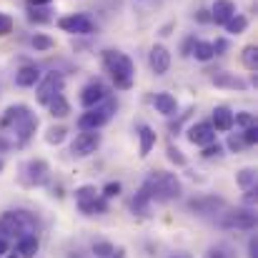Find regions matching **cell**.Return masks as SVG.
Wrapping results in <instances>:
<instances>
[{
  "mask_svg": "<svg viewBox=\"0 0 258 258\" xmlns=\"http://www.w3.org/2000/svg\"><path fill=\"white\" fill-rule=\"evenodd\" d=\"M0 128L3 131H13L15 133V141L23 146L33 138L35 128H38V118L30 113L28 105H10L5 110V115L0 118Z\"/></svg>",
  "mask_w": 258,
  "mask_h": 258,
  "instance_id": "1",
  "label": "cell"
},
{
  "mask_svg": "<svg viewBox=\"0 0 258 258\" xmlns=\"http://www.w3.org/2000/svg\"><path fill=\"white\" fill-rule=\"evenodd\" d=\"M103 66H105L113 86L118 88V90H131L133 88V83H136V66H133V60L125 53H120V50H105L103 53Z\"/></svg>",
  "mask_w": 258,
  "mask_h": 258,
  "instance_id": "2",
  "label": "cell"
},
{
  "mask_svg": "<svg viewBox=\"0 0 258 258\" xmlns=\"http://www.w3.org/2000/svg\"><path fill=\"white\" fill-rule=\"evenodd\" d=\"M146 185L151 190V198L156 203H171L180 196V180L175 173H168V171H153L148 178H146Z\"/></svg>",
  "mask_w": 258,
  "mask_h": 258,
  "instance_id": "3",
  "label": "cell"
},
{
  "mask_svg": "<svg viewBox=\"0 0 258 258\" xmlns=\"http://www.w3.org/2000/svg\"><path fill=\"white\" fill-rule=\"evenodd\" d=\"M38 218L28 211H5L0 216V236L3 238H20L23 233H35Z\"/></svg>",
  "mask_w": 258,
  "mask_h": 258,
  "instance_id": "4",
  "label": "cell"
},
{
  "mask_svg": "<svg viewBox=\"0 0 258 258\" xmlns=\"http://www.w3.org/2000/svg\"><path fill=\"white\" fill-rule=\"evenodd\" d=\"M113 113H115V103L100 100L98 105L86 108V113L78 118V128H81V131H98V128H103V125L113 118Z\"/></svg>",
  "mask_w": 258,
  "mask_h": 258,
  "instance_id": "5",
  "label": "cell"
},
{
  "mask_svg": "<svg viewBox=\"0 0 258 258\" xmlns=\"http://www.w3.org/2000/svg\"><path fill=\"white\" fill-rule=\"evenodd\" d=\"M218 223L223 228H231V231H253L256 228V211L251 206L246 208H236V211H223L218 216Z\"/></svg>",
  "mask_w": 258,
  "mask_h": 258,
  "instance_id": "6",
  "label": "cell"
},
{
  "mask_svg": "<svg viewBox=\"0 0 258 258\" xmlns=\"http://www.w3.org/2000/svg\"><path fill=\"white\" fill-rule=\"evenodd\" d=\"M226 208H228V203L218 196H198V198L188 201V211L196 213V216H203V218H216Z\"/></svg>",
  "mask_w": 258,
  "mask_h": 258,
  "instance_id": "7",
  "label": "cell"
},
{
  "mask_svg": "<svg viewBox=\"0 0 258 258\" xmlns=\"http://www.w3.org/2000/svg\"><path fill=\"white\" fill-rule=\"evenodd\" d=\"M50 178V166L43 158H30L23 168H20V180L23 185H43Z\"/></svg>",
  "mask_w": 258,
  "mask_h": 258,
  "instance_id": "8",
  "label": "cell"
},
{
  "mask_svg": "<svg viewBox=\"0 0 258 258\" xmlns=\"http://www.w3.org/2000/svg\"><path fill=\"white\" fill-rule=\"evenodd\" d=\"M100 148V133L98 131H81L76 136V141L71 143V153L78 158H88Z\"/></svg>",
  "mask_w": 258,
  "mask_h": 258,
  "instance_id": "9",
  "label": "cell"
},
{
  "mask_svg": "<svg viewBox=\"0 0 258 258\" xmlns=\"http://www.w3.org/2000/svg\"><path fill=\"white\" fill-rule=\"evenodd\" d=\"M58 28L66 30V33H73V35H90L93 33V20L83 15V13H73V15H66L58 20Z\"/></svg>",
  "mask_w": 258,
  "mask_h": 258,
  "instance_id": "10",
  "label": "cell"
},
{
  "mask_svg": "<svg viewBox=\"0 0 258 258\" xmlns=\"http://www.w3.org/2000/svg\"><path fill=\"white\" fill-rule=\"evenodd\" d=\"M63 86H66V81H63V76L60 73H48L45 78H40L38 81V103H48L53 95H58V93H63Z\"/></svg>",
  "mask_w": 258,
  "mask_h": 258,
  "instance_id": "11",
  "label": "cell"
},
{
  "mask_svg": "<svg viewBox=\"0 0 258 258\" xmlns=\"http://www.w3.org/2000/svg\"><path fill=\"white\" fill-rule=\"evenodd\" d=\"M148 66L156 76H166L171 71V50L166 45H153L148 53Z\"/></svg>",
  "mask_w": 258,
  "mask_h": 258,
  "instance_id": "12",
  "label": "cell"
},
{
  "mask_svg": "<svg viewBox=\"0 0 258 258\" xmlns=\"http://www.w3.org/2000/svg\"><path fill=\"white\" fill-rule=\"evenodd\" d=\"M188 141L193 146H201L203 148V146H208V143L216 141V131H213V125L208 120H201V123H196V125L188 128Z\"/></svg>",
  "mask_w": 258,
  "mask_h": 258,
  "instance_id": "13",
  "label": "cell"
},
{
  "mask_svg": "<svg viewBox=\"0 0 258 258\" xmlns=\"http://www.w3.org/2000/svg\"><path fill=\"white\" fill-rule=\"evenodd\" d=\"M105 95H108V90H105V86H103L100 81H90V83L81 90V105H83V108H93V105H98L100 100H105Z\"/></svg>",
  "mask_w": 258,
  "mask_h": 258,
  "instance_id": "14",
  "label": "cell"
},
{
  "mask_svg": "<svg viewBox=\"0 0 258 258\" xmlns=\"http://www.w3.org/2000/svg\"><path fill=\"white\" fill-rule=\"evenodd\" d=\"M211 83L216 88H226V90H246L248 83L241 78V76H236V73H226V71H218V73H213L211 76Z\"/></svg>",
  "mask_w": 258,
  "mask_h": 258,
  "instance_id": "15",
  "label": "cell"
},
{
  "mask_svg": "<svg viewBox=\"0 0 258 258\" xmlns=\"http://www.w3.org/2000/svg\"><path fill=\"white\" fill-rule=\"evenodd\" d=\"M211 125H213V131H218V133H226V131H231V128H233V110H231V108H226V105H218V108H213Z\"/></svg>",
  "mask_w": 258,
  "mask_h": 258,
  "instance_id": "16",
  "label": "cell"
},
{
  "mask_svg": "<svg viewBox=\"0 0 258 258\" xmlns=\"http://www.w3.org/2000/svg\"><path fill=\"white\" fill-rule=\"evenodd\" d=\"M236 13V3L233 0H216L211 8V20L216 25H226V20Z\"/></svg>",
  "mask_w": 258,
  "mask_h": 258,
  "instance_id": "17",
  "label": "cell"
},
{
  "mask_svg": "<svg viewBox=\"0 0 258 258\" xmlns=\"http://www.w3.org/2000/svg\"><path fill=\"white\" fill-rule=\"evenodd\" d=\"M38 81H40V68L38 66H23L15 73V86L18 88H33L38 86Z\"/></svg>",
  "mask_w": 258,
  "mask_h": 258,
  "instance_id": "18",
  "label": "cell"
},
{
  "mask_svg": "<svg viewBox=\"0 0 258 258\" xmlns=\"http://www.w3.org/2000/svg\"><path fill=\"white\" fill-rule=\"evenodd\" d=\"M40 248V241H38V233H23L18 238V256L20 258H35Z\"/></svg>",
  "mask_w": 258,
  "mask_h": 258,
  "instance_id": "19",
  "label": "cell"
},
{
  "mask_svg": "<svg viewBox=\"0 0 258 258\" xmlns=\"http://www.w3.org/2000/svg\"><path fill=\"white\" fill-rule=\"evenodd\" d=\"M153 108L161 113V115H175L178 113V100L173 98L171 93H156V98H153Z\"/></svg>",
  "mask_w": 258,
  "mask_h": 258,
  "instance_id": "20",
  "label": "cell"
},
{
  "mask_svg": "<svg viewBox=\"0 0 258 258\" xmlns=\"http://www.w3.org/2000/svg\"><path fill=\"white\" fill-rule=\"evenodd\" d=\"M151 203H153V198H151V190H148V185L143 183V185H141V190L133 196V201H131V208H133V213H138V216H146V213H148V208H151Z\"/></svg>",
  "mask_w": 258,
  "mask_h": 258,
  "instance_id": "21",
  "label": "cell"
},
{
  "mask_svg": "<svg viewBox=\"0 0 258 258\" xmlns=\"http://www.w3.org/2000/svg\"><path fill=\"white\" fill-rule=\"evenodd\" d=\"M45 105H48V110H50V115H53V118H66V115L71 113V103L66 100V95H63V93L53 95Z\"/></svg>",
  "mask_w": 258,
  "mask_h": 258,
  "instance_id": "22",
  "label": "cell"
},
{
  "mask_svg": "<svg viewBox=\"0 0 258 258\" xmlns=\"http://www.w3.org/2000/svg\"><path fill=\"white\" fill-rule=\"evenodd\" d=\"M138 138H141V158H146V156H151V151L156 148V131L153 128H148V125H141V131H138Z\"/></svg>",
  "mask_w": 258,
  "mask_h": 258,
  "instance_id": "23",
  "label": "cell"
},
{
  "mask_svg": "<svg viewBox=\"0 0 258 258\" xmlns=\"http://www.w3.org/2000/svg\"><path fill=\"white\" fill-rule=\"evenodd\" d=\"M78 208H81V213H86V216H103V213H108V201H105L103 196H95V198L88 201V203H78Z\"/></svg>",
  "mask_w": 258,
  "mask_h": 258,
  "instance_id": "24",
  "label": "cell"
},
{
  "mask_svg": "<svg viewBox=\"0 0 258 258\" xmlns=\"http://www.w3.org/2000/svg\"><path fill=\"white\" fill-rule=\"evenodd\" d=\"M28 20H33V23H50V3H40V5H30L28 3Z\"/></svg>",
  "mask_w": 258,
  "mask_h": 258,
  "instance_id": "25",
  "label": "cell"
},
{
  "mask_svg": "<svg viewBox=\"0 0 258 258\" xmlns=\"http://www.w3.org/2000/svg\"><path fill=\"white\" fill-rule=\"evenodd\" d=\"M190 55L201 63H208L216 53H213V43H206V40H193V48H190Z\"/></svg>",
  "mask_w": 258,
  "mask_h": 258,
  "instance_id": "26",
  "label": "cell"
},
{
  "mask_svg": "<svg viewBox=\"0 0 258 258\" xmlns=\"http://www.w3.org/2000/svg\"><path fill=\"white\" fill-rule=\"evenodd\" d=\"M231 35H241V33H246V28H248V18L246 15H238V13H233L228 20H226V25H223Z\"/></svg>",
  "mask_w": 258,
  "mask_h": 258,
  "instance_id": "27",
  "label": "cell"
},
{
  "mask_svg": "<svg viewBox=\"0 0 258 258\" xmlns=\"http://www.w3.org/2000/svg\"><path fill=\"white\" fill-rule=\"evenodd\" d=\"M241 60H243V66L251 73H258V48L256 45H246L243 53H241Z\"/></svg>",
  "mask_w": 258,
  "mask_h": 258,
  "instance_id": "28",
  "label": "cell"
},
{
  "mask_svg": "<svg viewBox=\"0 0 258 258\" xmlns=\"http://www.w3.org/2000/svg\"><path fill=\"white\" fill-rule=\"evenodd\" d=\"M95 196H100V190H98L95 185H90V183L76 188V203H88V201H93Z\"/></svg>",
  "mask_w": 258,
  "mask_h": 258,
  "instance_id": "29",
  "label": "cell"
},
{
  "mask_svg": "<svg viewBox=\"0 0 258 258\" xmlns=\"http://www.w3.org/2000/svg\"><path fill=\"white\" fill-rule=\"evenodd\" d=\"M236 180H238V185L243 188V190H248V188H253L258 180V175L253 168H243V171H238V175H236Z\"/></svg>",
  "mask_w": 258,
  "mask_h": 258,
  "instance_id": "30",
  "label": "cell"
},
{
  "mask_svg": "<svg viewBox=\"0 0 258 258\" xmlns=\"http://www.w3.org/2000/svg\"><path fill=\"white\" fill-rule=\"evenodd\" d=\"M66 125H53V128H48V133H45V143H50V146H60L63 141H66Z\"/></svg>",
  "mask_w": 258,
  "mask_h": 258,
  "instance_id": "31",
  "label": "cell"
},
{
  "mask_svg": "<svg viewBox=\"0 0 258 258\" xmlns=\"http://www.w3.org/2000/svg\"><path fill=\"white\" fill-rule=\"evenodd\" d=\"M93 253L98 258H113L115 256V248H113V243H108V241H95V243H93Z\"/></svg>",
  "mask_w": 258,
  "mask_h": 258,
  "instance_id": "32",
  "label": "cell"
},
{
  "mask_svg": "<svg viewBox=\"0 0 258 258\" xmlns=\"http://www.w3.org/2000/svg\"><path fill=\"white\" fill-rule=\"evenodd\" d=\"M55 43H53V38H48V35H43V33H38L35 38H33V48L38 50V53H45V50H50Z\"/></svg>",
  "mask_w": 258,
  "mask_h": 258,
  "instance_id": "33",
  "label": "cell"
},
{
  "mask_svg": "<svg viewBox=\"0 0 258 258\" xmlns=\"http://www.w3.org/2000/svg\"><path fill=\"white\" fill-rule=\"evenodd\" d=\"M120 190H123V185H120L118 180H110V183H105V185H103V190H100V196H103L105 201H110V198H115V196H120Z\"/></svg>",
  "mask_w": 258,
  "mask_h": 258,
  "instance_id": "34",
  "label": "cell"
},
{
  "mask_svg": "<svg viewBox=\"0 0 258 258\" xmlns=\"http://www.w3.org/2000/svg\"><path fill=\"white\" fill-rule=\"evenodd\" d=\"M203 258H233V253H231L228 246H211V248L203 253Z\"/></svg>",
  "mask_w": 258,
  "mask_h": 258,
  "instance_id": "35",
  "label": "cell"
},
{
  "mask_svg": "<svg viewBox=\"0 0 258 258\" xmlns=\"http://www.w3.org/2000/svg\"><path fill=\"white\" fill-rule=\"evenodd\" d=\"M233 125H241V128L256 125V115L253 113H233Z\"/></svg>",
  "mask_w": 258,
  "mask_h": 258,
  "instance_id": "36",
  "label": "cell"
},
{
  "mask_svg": "<svg viewBox=\"0 0 258 258\" xmlns=\"http://www.w3.org/2000/svg\"><path fill=\"white\" fill-rule=\"evenodd\" d=\"M203 158H218V156H223V146L221 143H208V146H203V153H201Z\"/></svg>",
  "mask_w": 258,
  "mask_h": 258,
  "instance_id": "37",
  "label": "cell"
},
{
  "mask_svg": "<svg viewBox=\"0 0 258 258\" xmlns=\"http://www.w3.org/2000/svg\"><path fill=\"white\" fill-rule=\"evenodd\" d=\"M10 33H13V18L0 10V38H5V35H10Z\"/></svg>",
  "mask_w": 258,
  "mask_h": 258,
  "instance_id": "38",
  "label": "cell"
},
{
  "mask_svg": "<svg viewBox=\"0 0 258 258\" xmlns=\"http://www.w3.org/2000/svg\"><path fill=\"white\" fill-rule=\"evenodd\" d=\"M228 148H231L233 153H241V151L246 148V143H243L241 133H231V136H228Z\"/></svg>",
  "mask_w": 258,
  "mask_h": 258,
  "instance_id": "39",
  "label": "cell"
},
{
  "mask_svg": "<svg viewBox=\"0 0 258 258\" xmlns=\"http://www.w3.org/2000/svg\"><path fill=\"white\" fill-rule=\"evenodd\" d=\"M241 138H243V143H246V146H253V143L258 141V125H248V128H243Z\"/></svg>",
  "mask_w": 258,
  "mask_h": 258,
  "instance_id": "40",
  "label": "cell"
},
{
  "mask_svg": "<svg viewBox=\"0 0 258 258\" xmlns=\"http://www.w3.org/2000/svg\"><path fill=\"white\" fill-rule=\"evenodd\" d=\"M166 153H168V161H171V163L180 166V168L185 166V156H183V153H180L175 146H168V151H166Z\"/></svg>",
  "mask_w": 258,
  "mask_h": 258,
  "instance_id": "41",
  "label": "cell"
},
{
  "mask_svg": "<svg viewBox=\"0 0 258 258\" xmlns=\"http://www.w3.org/2000/svg\"><path fill=\"white\" fill-rule=\"evenodd\" d=\"M246 196H243V201H246V206H253L258 198V185H253V188H248V190H243Z\"/></svg>",
  "mask_w": 258,
  "mask_h": 258,
  "instance_id": "42",
  "label": "cell"
},
{
  "mask_svg": "<svg viewBox=\"0 0 258 258\" xmlns=\"http://www.w3.org/2000/svg\"><path fill=\"white\" fill-rule=\"evenodd\" d=\"M248 258H258V236H251L248 241Z\"/></svg>",
  "mask_w": 258,
  "mask_h": 258,
  "instance_id": "43",
  "label": "cell"
},
{
  "mask_svg": "<svg viewBox=\"0 0 258 258\" xmlns=\"http://www.w3.org/2000/svg\"><path fill=\"white\" fill-rule=\"evenodd\" d=\"M13 146H15V143H13V141H8V138H5V133H0V153H8Z\"/></svg>",
  "mask_w": 258,
  "mask_h": 258,
  "instance_id": "44",
  "label": "cell"
},
{
  "mask_svg": "<svg viewBox=\"0 0 258 258\" xmlns=\"http://www.w3.org/2000/svg\"><path fill=\"white\" fill-rule=\"evenodd\" d=\"M226 48H228V40H223V38L213 43V53H216V55H221V53H223Z\"/></svg>",
  "mask_w": 258,
  "mask_h": 258,
  "instance_id": "45",
  "label": "cell"
},
{
  "mask_svg": "<svg viewBox=\"0 0 258 258\" xmlns=\"http://www.w3.org/2000/svg\"><path fill=\"white\" fill-rule=\"evenodd\" d=\"M196 18H198L201 23H208V20H211V13H208V10H198V15H196Z\"/></svg>",
  "mask_w": 258,
  "mask_h": 258,
  "instance_id": "46",
  "label": "cell"
},
{
  "mask_svg": "<svg viewBox=\"0 0 258 258\" xmlns=\"http://www.w3.org/2000/svg\"><path fill=\"white\" fill-rule=\"evenodd\" d=\"M5 253H8V238H3V236H0V258L5 256Z\"/></svg>",
  "mask_w": 258,
  "mask_h": 258,
  "instance_id": "47",
  "label": "cell"
},
{
  "mask_svg": "<svg viewBox=\"0 0 258 258\" xmlns=\"http://www.w3.org/2000/svg\"><path fill=\"white\" fill-rule=\"evenodd\" d=\"M3 258H20V256H18V253H5Z\"/></svg>",
  "mask_w": 258,
  "mask_h": 258,
  "instance_id": "48",
  "label": "cell"
},
{
  "mask_svg": "<svg viewBox=\"0 0 258 258\" xmlns=\"http://www.w3.org/2000/svg\"><path fill=\"white\" fill-rule=\"evenodd\" d=\"M3 168H5V163H3V158H0V173H3Z\"/></svg>",
  "mask_w": 258,
  "mask_h": 258,
  "instance_id": "49",
  "label": "cell"
},
{
  "mask_svg": "<svg viewBox=\"0 0 258 258\" xmlns=\"http://www.w3.org/2000/svg\"><path fill=\"white\" fill-rule=\"evenodd\" d=\"M120 253H123V251H118V256H113V258H123V256H120Z\"/></svg>",
  "mask_w": 258,
  "mask_h": 258,
  "instance_id": "50",
  "label": "cell"
},
{
  "mask_svg": "<svg viewBox=\"0 0 258 258\" xmlns=\"http://www.w3.org/2000/svg\"><path fill=\"white\" fill-rule=\"evenodd\" d=\"M173 258H183V256H173Z\"/></svg>",
  "mask_w": 258,
  "mask_h": 258,
  "instance_id": "51",
  "label": "cell"
}]
</instances>
